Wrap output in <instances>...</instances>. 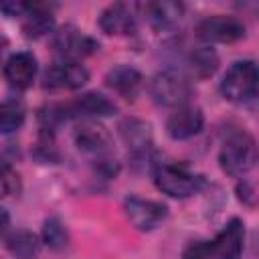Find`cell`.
<instances>
[{
    "instance_id": "obj_18",
    "label": "cell",
    "mask_w": 259,
    "mask_h": 259,
    "mask_svg": "<svg viewBox=\"0 0 259 259\" xmlns=\"http://www.w3.org/2000/svg\"><path fill=\"white\" fill-rule=\"evenodd\" d=\"M105 83H107V87H111L113 91H117L121 97L136 99L138 93H140V89H142L144 77H142V73L138 69H134L130 65H115L113 69L107 71Z\"/></svg>"
},
{
    "instance_id": "obj_13",
    "label": "cell",
    "mask_w": 259,
    "mask_h": 259,
    "mask_svg": "<svg viewBox=\"0 0 259 259\" xmlns=\"http://www.w3.org/2000/svg\"><path fill=\"white\" fill-rule=\"evenodd\" d=\"M119 136H121L123 144L127 146L132 158H136V160L150 158L152 146H154L150 123H146L142 119H136V117L123 119L121 125H119Z\"/></svg>"
},
{
    "instance_id": "obj_11",
    "label": "cell",
    "mask_w": 259,
    "mask_h": 259,
    "mask_svg": "<svg viewBox=\"0 0 259 259\" xmlns=\"http://www.w3.org/2000/svg\"><path fill=\"white\" fill-rule=\"evenodd\" d=\"M217 259H241L245 249V225L241 219H231L210 241Z\"/></svg>"
},
{
    "instance_id": "obj_10",
    "label": "cell",
    "mask_w": 259,
    "mask_h": 259,
    "mask_svg": "<svg viewBox=\"0 0 259 259\" xmlns=\"http://www.w3.org/2000/svg\"><path fill=\"white\" fill-rule=\"evenodd\" d=\"M87 81H89V71L75 61L55 63L42 73V85L47 89H79Z\"/></svg>"
},
{
    "instance_id": "obj_9",
    "label": "cell",
    "mask_w": 259,
    "mask_h": 259,
    "mask_svg": "<svg viewBox=\"0 0 259 259\" xmlns=\"http://www.w3.org/2000/svg\"><path fill=\"white\" fill-rule=\"evenodd\" d=\"M99 26L105 34H115V36L134 34L138 28V4H125V2L109 4L99 16Z\"/></svg>"
},
{
    "instance_id": "obj_4",
    "label": "cell",
    "mask_w": 259,
    "mask_h": 259,
    "mask_svg": "<svg viewBox=\"0 0 259 259\" xmlns=\"http://www.w3.org/2000/svg\"><path fill=\"white\" fill-rule=\"evenodd\" d=\"M150 95L158 105L164 107H180L192 95V85L182 71L164 69L154 75L150 83Z\"/></svg>"
},
{
    "instance_id": "obj_26",
    "label": "cell",
    "mask_w": 259,
    "mask_h": 259,
    "mask_svg": "<svg viewBox=\"0 0 259 259\" xmlns=\"http://www.w3.org/2000/svg\"><path fill=\"white\" fill-rule=\"evenodd\" d=\"M28 8V2H0V10L6 14V16H24Z\"/></svg>"
},
{
    "instance_id": "obj_25",
    "label": "cell",
    "mask_w": 259,
    "mask_h": 259,
    "mask_svg": "<svg viewBox=\"0 0 259 259\" xmlns=\"http://www.w3.org/2000/svg\"><path fill=\"white\" fill-rule=\"evenodd\" d=\"M237 196H239V200L243 202V204H247V206H255V202H257V192H255V184L253 182H249V180H243V182H239L237 184Z\"/></svg>"
},
{
    "instance_id": "obj_3",
    "label": "cell",
    "mask_w": 259,
    "mask_h": 259,
    "mask_svg": "<svg viewBox=\"0 0 259 259\" xmlns=\"http://www.w3.org/2000/svg\"><path fill=\"white\" fill-rule=\"evenodd\" d=\"M154 184L160 192L172 198H188V196H194L204 186V178L198 174H192L190 170L178 164H156Z\"/></svg>"
},
{
    "instance_id": "obj_21",
    "label": "cell",
    "mask_w": 259,
    "mask_h": 259,
    "mask_svg": "<svg viewBox=\"0 0 259 259\" xmlns=\"http://www.w3.org/2000/svg\"><path fill=\"white\" fill-rule=\"evenodd\" d=\"M8 251L14 259H36L38 241L30 231H16L8 237Z\"/></svg>"
},
{
    "instance_id": "obj_24",
    "label": "cell",
    "mask_w": 259,
    "mask_h": 259,
    "mask_svg": "<svg viewBox=\"0 0 259 259\" xmlns=\"http://www.w3.org/2000/svg\"><path fill=\"white\" fill-rule=\"evenodd\" d=\"M182 259H217L210 241H192L184 251Z\"/></svg>"
},
{
    "instance_id": "obj_27",
    "label": "cell",
    "mask_w": 259,
    "mask_h": 259,
    "mask_svg": "<svg viewBox=\"0 0 259 259\" xmlns=\"http://www.w3.org/2000/svg\"><path fill=\"white\" fill-rule=\"evenodd\" d=\"M8 227H10V214L4 208H0V239L6 235Z\"/></svg>"
},
{
    "instance_id": "obj_1",
    "label": "cell",
    "mask_w": 259,
    "mask_h": 259,
    "mask_svg": "<svg viewBox=\"0 0 259 259\" xmlns=\"http://www.w3.org/2000/svg\"><path fill=\"white\" fill-rule=\"evenodd\" d=\"M257 162V146H255V138L245 132H233L221 152H219V164L223 168V172H227L229 176H245L255 168Z\"/></svg>"
},
{
    "instance_id": "obj_15",
    "label": "cell",
    "mask_w": 259,
    "mask_h": 259,
    "mask_svg": "<svg viewBox=\"0 0 259 259\" xmlns=\"http://www.w3.org/2000/svg\"><path fill=\"white\" fill-rule=\"evenodd\" d=\"M36 71H38L36 57L28 51L14 53L4 63V77L16 89H28L36 77Z\"/></svg>"
},
{
    "instance_id": "obj_22",
    "label": "cell",
    "mask_w": 259,
    "mask_h": 259,
    "mask_svg": "<svg viewBox=\"0 0 259 259\" xmlns=\"http://www.w3.org/2000/svg\"><path fill=\"white\" fill-rule=\"evenodd\" d=\"M42 241L47 247L59 251V249H65L67 243H69V233L65 229V225L61 223V219L57 217H51L45 221V227H42Z\"/></svg>"
},
{
    "instance_id": "obj_12",
    "label": "cell",
    "mask_w": 259,
    "mask_h": 259,
    "mask_svg": "<svg viewBox=\"0 0 259 259\" xmlns=\"http://www.w3.org/2000/svg\"><path fill=\"white\" fill-rule=\"evenodd\" d=\"M202 125H204V117H202V111L194 105H180L176 107L168 121H166V132L172 140H188V138H194L202 132Z\"/></svg>"
},
{
    "instance_id": "obj_16",
    "label": "cell",
    "mask_w": 259,
    "mask_h": 259,
    "mask_svg": "<svg viewBox=\"0 0 259 259\" xmlns=\"http://www.w3.org/2000/svg\"><path fill=\"white\" fill-rule=\"evenodd\" d=\"M140 10H144V16L156 30H168L178 26V22L184 16V4L172 2V0H158V2H146L138 4Z\"/></svg>"
},
{
    "instance_id": "obj_28",
    "label": "cell",
    "mask_w": 259,
    "mask_h": 259,
    "mask_svg": "<svg viewBox=\"0 0 259 259\" xmlns=\"http://www.w3.org/2000/svg\"><path fill=\"white\" fill-rule=\"evenodd\" d=\"M4 47H6V40L0 36V57H2V51H4Z\"/></svg>"
},
{
    "instance_id": "obj_14",
    "label": "cell",
    "mask_w": 259,
    "mask_h": 259,
    "mask_svg": "<svg viewBox=\"0 0 259 259\" xmlns=\"http://www.w3.org/2000/svg\"><path fill=\"white\" fill-rule=\"evenodd\" d=\"M67 117H83V119H97V117H107L117 111L113 101H109L103 93L89 91L77 97L73 103L65 105Z\"/></svg>"
},
{
    "instance_id": "obj_17",
    "label": "cell",
    "mask_w": 259,
    "mask_h": 259,
    "mask_svg": "<svg viewBox=\"0 0 259 259\" xmlns=\"http://www.w3.org/2000/svg\"><path fill=\"white\" fill-rule=\"evenodd\" d=\"M51 4H38V2H28V8L24 12L22 20V32L26 38H42L53 32L55 28V18L51 14Z\"/></svg>"
},
{
    "instance_id": "obj_8",
    "label": "cell",
    "mask_w": 259,
    "mask_h": 259,
    "mask_svg": "<svg viewBox=\"0 0 259 259\" xmlns=\"http://www.w3.org/2000/svg\"><path fill=\"white\" fill-rule=\"evenodd\" d=\"M75 144L81 152L95 156L97 160H103L109 154L111 136L97 119H83L75 127Z\"/></svg>"
},
{
    "instance_id": "obj_23",
    "label": "cell",
    "mask_w": 259,
    "mask_h": 259,
    "mask_svg": "<svg viewBox=\"0 0 259 259\" xmlns=\"http://www.w3.org/2000/svg\"><path fill=\"white\" fill-rule=\"evenodd\" d=\"M20 188H22L20 174L8 162H0V198L14 196L20 192Z\"/></svg>"
},
{
    "instance_id": "obj_19",
    "label": "cell",
    "mask_w": 259,
    "mask_h": 259,
    "mask_svg": "<svg viewBox=\"0 0 259 259\" xmlns=\"http://www.w3.org/2000/svg\"><path fill=\"white\" fill-rule=\"evenodd\" d=\"M26 107L20 99H6L0 103V134H12L22 127Z\"/></svg>"
},
{
    "instance_id": "obj_6",
    "label": "cell",
    "mask_w": 259,
    "mask_h": 259,
    "mask_svg": "<svg viewBox=\"0 0 259 259\" xmlns=\"http://www.w3.org/2000/svg\"><path fill=\"white\" fill-rule=\"evenodd\" d=\"M53 49L57 51V55L63 57V61L79 63V59H85V57L93 55L95 51H99V42L69 24V26H63L59 32H55Z\"/></svg>"
},
{
    "instance_id": "obj_2",
    "label": "cell",
    "mask_w": 259,
    "mask_h": 259,
    "mask_svg": "<svg viewBox=\"0 0 259 259\" xmlns=\"http://www.w3.org/2000/svg\"><path fill=\"white\" fill-rule=\"evenodd\" d=\"M257 81H259L257 65L249 59L237 61L227 69L221 81V93L231 103L247 105L257 97Z\"/></svg>"
},
{
    "instance_id": "obj_20",
    "label": "cell",
    "mask_w": 259,
    "mask_h": 259,
    "mask_svg": "<svg viewBox=\"0 0 259 259\" xmlns=\"http://www.w3.org/2000/svg\"><path fill=\"white\" fill-rule=\"evenodd\" d=\"M188 65L196 79H206L217 71L219 55L208 47H198L188 55Z\"/></svg>"
},
{
    "instance_id": "obj_7",
    "label": "cell",
    "mask_w": 259,
    "mask_h": 259,
    "mask_svg": "<svg viewBox=\"0 0 259 259\" xmlns=\"http://www.w3.org/2000/svg\"><path fill=\"white\" fill-rule=\"evenodd\" d=\"M123 210L132 227L138 231H154L168 217L166 204L140 196H127L123 200Z\"/></svg>"
},
{
    "instance_id": "obj_5",
    "label": "cell",
    "mask_w": 259,
    "mask_h": 259,
    "mask_svg": "<svg viewBox=\"0 0 259 259\" xmlns=\"http://www.w3.org/2000/svg\"><path fill=\"white\" fill-rule=\"evenodd\" d=\"M245 24L231 14L206 16L196 24V36L204 42H235L245 36Z\"/></svg>"
}]
</instances>
